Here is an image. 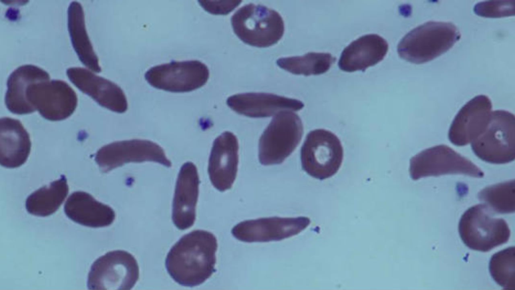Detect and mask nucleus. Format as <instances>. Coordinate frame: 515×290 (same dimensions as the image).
<instances>
[{"label": "nucleus", "mask_w": 515, "mask_h": 290, "mask_svg": "<svg viewBox=\"0 0 515 290\" xmlns=\"http://www.w3.org/2000/svg\"><path fill=\"white\" fill-rule=\"evenodd\" d=\"M217 247L212 233L193 231L183 236L168 252L165 262L167 271L180 285L198 286L215 271Z\"/></svg>", "instance_id": "f257e3e1"}, {"label": "nucleus", "mask_w": 515, "mask_h": 290, "mask_svg": "<svg viewBox=\"0 0 515 290\" xmlns=\"http://www.w3.org/2000/svg\"><path fill=\"white\" fill-rule=\"evenodd\" d=\"M461 36L458 28L451 22L428 21L406 34L398 43L397 52L407 61L424 63L448 51Z\"/></svg>", "instance_id": "f03ea898"}, {"label": "nucleus", "mask_w": 515, "mask_h": 290, "mask_svg": "<svg viewBox=\"0 0 515 290\" xmlns=\"http://www.w3.org/2000/svg\"><path fill=\"white\" fill-rule=\"evenodd\" d=\"M231 23L234 32L242 41L258 47L277 43L285 30L283 19L277 11L253 4L236 11L231 17Z\"/></svg>", "instance_id": "7ed1b4c3"}, {"label": "nucleus", "mask_w": 515, "mask_h": 290, "mask_svg": "<svg viewBox=\"0 0 515 290\" xmlns=\"http://www.w3.org/2000/svg\"><path fill=\"white\" fill-rule=\"evenodd\" d=\"M485 204L469 208L462 215L458 230L461 240L470 249L488 252L507 242L510 231L506 221L493 217Z\"/></svg>", "instance_id": "20e7f679"}, {"label": "nucleus", "mask_w": 515, "mask_h": 290, "mask_svg": "<svg viewBox=\"0 0 515 290\" xmlns=\"http://www.w3.org/2000/svg\"><path fill=\"white\" fill-rule=\"evenodd\" d=\"M303 133L299 116L289 110L279 112L261 135L259 158L264 165L282 163L296 148Z\"/></svg>", "instance_id": "39448f33"}, {"label": "nucleus", "mask_w": 515, "mask_h": 290, "mask_svg": "<svg viewBox=\"0 0 515 290\" xmlns=\"http://www.w3.org/2000/svg\"><path fill=\"white\" fill-rule=\"evenodd\" d=\"M474 154L481 160L502 164L515 158L514 115L505 110L493 111L483 133L471 142Z\"/></svg>", "instance_id": "423d86ee"}, {"label": "nucleus", "mask_w": 515, "mask_h": 290, "mask_svg": "<svg viewBox=\"0 0 515 290\" xmlns=\"http://www.w3.org/2000/svg\"><path fill=\"white\" fill-rule=\"evenodd\" d=\"M344 151L340 140L330 131L317 129L307 135L301 150L303 169L310 176L323 180L339 170Z\"/></svg>", "instance_id": "0eeeda50"}, {"label": "nucleus", "mask_w": 515, "mask_h": 290, "mask_svg": "<svg viewBox=\"0 0 515 290\" xmlns=\"http://www.w3.org/2000/svg\"><path fill=\"white\" fill-rule=\"evenodd\" d=\"M139 275L134 257L124 250L109 252L92 264L88 274L89 289H130Z\"/></svg>", "instance_id": "6e6552de"}, {"label": "nucleus", "mask_w": 515, "mask_h": 290, "mask_svg": "<svg viewBox=\"0 0 515 290\" xmlns=\"http://www.w3.org/2000/svg\"><path fill=\"white\" fill-rule=\"evenodd\" d=\"M409 173L414 180L447 174L484 176L483 172L470 160L444 144L428 148L412 157Z\"/></svg>", "instance_id": "1a4fd4ad"}, {"label": "nucleus", "mask_w": 515, "mask_h": 290, "mask_svg": "<svg viewBox=\"0 0 515 290\" xmlns=\"http://www.w3.org/2000/svg\"><path fill=\"white\" fill-rule=\"evenodd\" d=\"M144 77L151 86L158 89L188 92L203 86L209 79V70L199 60L173 61L150 68Z\"/></svg>", "instance_id": "9d476101"}, {"label": "nucleus", "mask_w": 515, "mask_h": 290, "mask_svg": "<svg viewBox=\"0 0 515 290\" xmlns=\"http://www.w3.org/2000/svg\"><path fill=\"white\" fill-rule=\"evenodd\" d=\"M28 102L44 118L51 121L65 119L73 114L77 103L72 88L60 80L33 83L27 91Z\"/></svg>", "instance_id": "9b49d317"}, {"label": "nucleus", "mask_w": 515, "mask_h": 290, "mask_svg": "<svg viewBox=\"0 0 515 290\" xmlns=\"http://www.w3.org/2000/svg\"><path fill=\"white\" fill-rule=\"evenodd\" d=\"M95 161L106 173L130 162H153L170 167L171 163L162 148L146 139H130L114 142L100 148Z\"/></svg>", "instance_id": "f8f14e48"}, {"label": "nucleus", "mask_w": 515, "mask_h": 290, "mask_svg": "<svg viewBox=\"0 0 515 290\" xmlns=\"http://www.w3.org/2000/svg\"><path fill=\"white\" fill-rule=\"evenodd\" d=\"M310 223L309 218L270 217L242 221L231 230L236 239L247 243L281 241L296 235Z\"/></svg>", "instance_id": "ddd939ff"}, {"label": "nucleus", "mask_w": 515, "mask_h": 290, "mask_svg": "<svg viewBox=\"0 0 515 290\" xmlns=\"http://www.w3.org/2000/svg\"><path fill=\"white\" fill-rule=\"evenodd\" d=\"M492 103L488 96L480 95L466 103L455 117L448 137L457 146L471 143L485 130L492 114Z\"/></svg>", "instance_id": "4468645a"}, {"label": "nucleus", "mask_w": 515, "mask_h": 290, "mask_svg": "<svg viewBox=\"0 0 515 290\" xmlns=\"http://www.w3.org/2000/svg\"><path fill=\"white\" fill-rule=\"evenodd\" d=\"M66 75L79 90L102 107L119 113L127 110L126 97L122 89L114 82L82 67H69Z\"/></svg>", "instance_id": "2eb2a0df"}, {"label": "nucleus", "mask_w": 515, "mask_h": 290, "mask_svg": "<svg viewBox=\"0 0 515 290\" xmlns=\"http://www.w3.org/2000/svg\"><path fill=\"white\" fill-rule=\"evenodd\" d=\"M238 148L236 136L229 131L223 132L213 142L208 172L212 184L220 191L230 189L236 179Z\"/></svg>", "instance_id": "dca6fc26"}, {"label": "nucleus", "mask_w": 515, "mask_h": 290, "mask_svg": "<svg viewBox=\"0 0 515 290\" xmlns=\"http://www.w3.org/2000/svg\"><path fill=\"white\" fill-rule=\"evenodd\" d=\"M199 183L196 166L190 162L183 165L176 182L172 209L173 223L179 230L189 229L194 224Z\"/></svg>", "instance_id": "f3484780"}, {"label": "nucleus", "mask_w": 515, "mask_h": 290, "mask_svg": "<svg viewBox=\"0 0 515 290\" xmlns=\"http://www.w3.org/2000/svg\"><path fill=\"white\" fill-rule=\"evenodd\" d=\"M226 103L237 113L252 118L268 117L283 110L297 111L304 107L299 100L265 93L233 95Z\"/></svg>", "instance_id": "a211bd4d"}, {"label": "nucleus", "mask_w": 515, "mask_h": 290, "mask_svg": "<svg viewBox=\"0 0 515 290\" xmlns=\"http://www.w3.org/2000/svg\"><path fill=\"white\" fill-rule=\"evenodd\" d=\"M388 50L387 42L380 36L375 34L364 35L344 49L338 66L347 72L364 71L382 60Z\"/></svg>", "instance_id": "6ab92c4d"}, {"label": "nucleus", "mask_w": 515, "mask_h": 290, "mask_svg": "<svg viewBox=\"0 0 515 290\" xmlns=\"http://www.w3.org/2000/svg\"><path fill=\"white\" fill-rule=\"evenodd\" d=\"M50 79L49 74L43 68L33 65L24 64L16 68L9 75L5 95V104L14 114H26L36 109L28 102L27 91L31 84Z\"/></svg>", "instance_id": "aec40b11"}, {"label": "nucleus", "mask_w": 515, "mask_h": 290, "mask_svg": "<svg viewBox=\"0 0 515 290\" xmlns=\"http://www.w3.org/2000/svg\"><path fill=\"white\" fill-rule=\"evenodd\" d=\"M30 136L18 119L3 117L0 121V162L8 168H17L27 161L30 153Z\"/></svg>", "instance_id": "412c9836"}, {"label": "nucleus", "mask_w": 515, "mask_h": 290, "mask_svg": "<svg viewBox=\"0 0 515 290\" xmlns=\"http://www.w3.org/2000/svg\"><path fill=\"white\" fill-rule=\"evenodd\" d=\"M64 211L72 221L91 228L109 226L115 219L113 208L83 191L71 194L65 202Z\"/></svg>", "instance_id": "4be33fe9"}, {"label": "nucleus", "mask_w": 515, "mask_h": 290, "mask_svg": "<svg viewBox=\"0 0 515 290\" xmlns=\"http://www.w3.org/2000/svg\"><path fill=\"white\" fill-rule=\"evenodd\" d=\"M67 26L72 45L79 60L91 70L101 71L99 60L87 33L83 8L78 2H71L67 9Z\"/></svg>", "instance_id": "5701e85b"}, {"label": "nucleus", "mask_w": 515, "mask_h": 290, "mask_svg": "<svg viewBox=\"0 0 515 290\" xmlns=\"http://www.w3.org/2000/svg\"><path fill=\"white\" fill-rule=\"evenodd\" d=\"M69 191L65 176L44 186L31 193L26 200V208L30 214L47 216L60 206Z\"/></svg>", "instance_id": "b1692460"}, {"label": "nucleus", "mask_w": 515, "mask_h": 290, "mask_svg": "<svg viewBox=\"0 0 515 290\" xmlns=\"http://www.w3.org/2000/svg\"><path fill=\"white\" fill-rule=\"evenodd\" d=\"M335 58L328 53L309 52L302 56L279 58L281 68L295 75H318L326 72Z\"/></svg>", "instance_id": "393cba45"}, {"label": "nucleus", "mask_w": 515, "mask_h": 290, "mask_svg": "<svg viewBox=\"0 0 515 290\" xmlns=\"http://www.w3.org/2000/svg\"><path fill=\"white\" fill-rule=\"evenodd\" d=\"M514 180L486 187L478 193V199L492 211L513 213L515 210Z\"/></svg>", "instance_id": "a878e982"}, {"label": "nucleus", "mask_w": 515, "mask_h": 290, "mask_svg": "<svg viewBox=\"0 0 515 290\" xmlns=\"http://www.w3.org/2000/svg\"><path fill=\"white\" fill-rule=\"evenodd\" d=\"M489 270L493 280L504 289L515 287V249L509 247L494 254L490 258Z\"/></svg>", "instance_id": "bb28decb"}, {"label": "nucleus", "mask_w": 515, "mask_h": 290, "mask_svg": "<svg viewBox=\"0 0 515 290\" xmlns=\"http://www.w3.org/2000/svg\"><path fill=\"white\" fill-rule=\"evenodd\" d=\"M511 1H488L477 4L475 13L485 17L498 18L514 15V4Z\"/></svg>", "instance_id": "cd10ccee"}, {"label": "nucleus", "mask_w": 515, "mask_h": 290, "mask_svg": "<svg viewBox=\"0 0 515 290\" xmlns=\"http://www.w3.org/2000/svg\"><path fill=\"white\" fill-rule=\"evenodd\" d=\"M200 5L207 12L215 15H227L241 1H199Z\"/></svg>", "instance_id": "c85d7f7f"}]
</instances>
